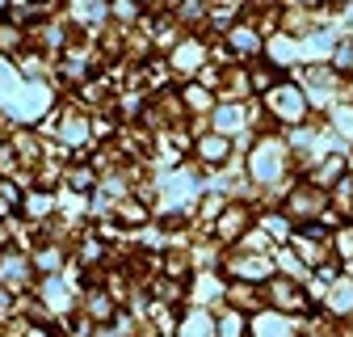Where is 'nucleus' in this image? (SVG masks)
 I'll use <instances>...</instances> for the list:
<instances>
[{
	"label": "nucleus",
	"instance_id": "obj_1",
	"mask_svg": "<svg viewBox=\"0 0 353 337\" xmlns=\"http://www.w3.org/2000/svg\"><path fill=\"white\" fill-rule=\"evenodd\" d=\"M265 110H270L278 122H303L307 118V110H312V97H307V89L303 84H290V80H282V84H274L270 93H265Z\"/></svg>",
	"mask_w": 353,
	"mask_h": 337
},
{
	"label": "nucleus",
	"instance_id": "obj_2",
	"mask_svg": "<svg viewBox=\"0 0 353 337\" xmlns=\"http://www.w3.org/2000/svg\"><path fill=\"white\" fill-rule=\"evenodd\" d=\"M286 164H290V152H286V144L274 139V135H265V139L252 148V160H248L252 182H265V186H274V182L286 173Z\"/></svg>",
	"mask_w": 353,
	"mask_h": 337
},
{
	"label": "nucleus",
	"instance_id": "obj_3",
	"mask_svg": "<svg viewBox=\"0 0 353 337\" xmlns=\"http://www.w3.org/2000/svg\"><path fill=\"white\" fill-rule=\"evenodd\" d=\"M328 190H320L316 182H303L290 190V202H286V215L299 220V224H312V220H324V211H328Z\"/></svg>",
	"mask_w": 353,
	"mask_h": 337
},
{
	"label": "nucleus",
	"instance_id": "obj_4",
	"mask_svg": "<svg viewBox=\"0 0 353 337\" xmlns=\"http://www.w3.org/2000/svg\"><path fill=\"white\" fill-rule=\"evenodd\" d=\"M265 300H274V308H278V312H303V308H307L303 287H299L294 278H286V274H282V278L274 274L270 282H265Z\"/></svg>",
	"mask_w": 353,
	"mask_h": 337
},
{
	"label": "nucleus",
	"instance_id": "obj_5",
	"mask_svg": "<svg viewBox=\"0 0 353 337\" xmlns=\"http://www.w3.org/2000/svg\"><path fill=\"white\" fill-rule=\"evenodd\" d=\"M324 308L328 316H353V278H336L324 291Z\"/></svg>",
	"mask_w": 353,
	"mask_h": 337
},
{
	"label": "nucleus",
	"instance_id": "obj_6",
	"mask_svg": "<svg viewBox=\"0 0 353 337\" xmlns=\"http://www.w3.org/2000/svg\"><path fill=\"white\" fill-rule=\"evenodd\" d=\"M176 337H219V320L210 312H185L181 325H176Z\"/></svg>",
	"mask_w": 353,
	"mask_h": 337
},
{
	"label": "nucleus",
	"instance_id": "obj_7",
	"mask_svg": "<svg viewBox=\"0 0 353 337\" xmlns=\"http://www.w3.org/2000/svg\"><path fill=\"white\" fill-rule=\"evenodd\" d=\"M248 325H252V333H256V337H294V333H290L286 312H278V308H274V312H256Z\"/></svg>",
	"mask_w": 353,
	"mask_h": 337
},
{
	"label": "nucleus",
	"instance_id": "obj_8",
	"mask_svg": "<svg viewBox=\"0 0 353 337\" xmlns=\"http://www.w3.org/2000/svg\"><path fill=\"white\" fill-rule=\"evenodd\" d=\"M206 64V47H202V42L198 38H190V42H181V47H176L172 51V68L176 72H181V76H190V72H198Z\"/></svg>",
	"mask_w": 353,
	"mask_h": 337
},
{
	"label": "nucleus",
	"instance_id": "obj_9",
	"mask_svg": "<svg viewBox=\"0 0 353 337\" xmlns=\"http://www.w3.org/2000/svg\"><path fill=\"white\" fill-rule=\"evenodd\" d=\"M265 51L274 55V64L278 68H286V64H299L303 55H299V38H290V34H274L270 42H265Z\"/></svg>",
	"mask_w": 353,
	"mask_h": 337
},
{
	"label": "nucleus",
	"instance_id": "obj_10",
	"mask_svg": "<svg viewBox=\"0 0 353 337\" xmlns=\"http://www.w3.org/2000/svg\"><path fill=\"white\" fill-rule=\"evenodd\" d=\"M248 220H252V211L240 202V206H232L228 211V215L223 220H219V236H223V240H240V236H248L244 228H248Z\"/></svg>",
	"mask_w": 353,
	"mask_h": 337
},
{
	"label": "nucleus",
	"instance_id": "obj_11",
	"mask_svg": "<svg viewBox=\"0 0 353 337\" xmlns=\"http://www.w3.org/2000/svg\"><path fill=\"white\" fill-rule=\"evenodd\" d=\"M198 156H202L206 164L228 160V156H232V139H228V135H219V131H214V135H202V139H198Z\"/></svg>",
	"mask_w": 353,
	"mask_h": 337
},
{
	"label": "nucleus",
	"instance_id": "obj_12",
	"mask_svg": "<svg viewBox=\"0 0 353 337\" xmlns=\"http://www.w3.org/2000/svg\"><path fill=\"white\" fill-rule=\"evenodd\" d=\"M228 42H232V51H240V55H256V51L265 47V38H256L252 26H236V30H228Z\"/></svg>",
	"mask_w": 353,
	"mask_h": 337
},
{
	"label": "nucleus",
	"instance_id": "obj_13",
	"mask_svg": "<svg viewBox=\"0 0 353 337\" xmlns=\"http://www.w3.org/2000/svg\"><path fill=\"white\" fill-rule=\"evenodd\" d=\"M328 198H336V211H341L345 220H353V173H345V177L332 186V194H328Z\"/></svg>",
	"mask_w": 353,
	"mask_h": 337
},
{
	"label": "nucleus",
	"instance_id": "obj_14",
	"mask_svg": "<svg viewBox=\"0 0 353 337\" xmlns=\"http://www.w3.org/2000/svg\"><path fill=\"white\" fill-rule=\"evenodd\" d=\"M244 329H248V316L244 312H219V337H244Z\"/></svg>",
	"mask_w": 353,
	"mask_h": 337
},
{
	"label": "nucleus",
	"instance_id": "obj_15",
	"mask_svg": "<svg viewBox=\"0 0 353 337\" xmlns=\"http://www.w3.org/2000/svg\"><path fill=\"white\" fill-rule=\"evenodd\" d=\"M59 135H63L68 144H80V139L88 135V122L76 118V114H63V118H59Z\"/></svg>",
	"mask_w": 353,
	"mask_h": 337
},
{
	"label": "nucleus",
	"instance_id": "obj_16",
	"mask_svg": "<svg viewBox=\"0 0 353 337\" xmlns=\"http://www.w3.org/2000/svg\"><path fill=\"white\" fill-rule=\"evenodd\" d=\"M328 122L336 126L345 139H353V106H345V102H341V106H332V110H328Z\"/></svg>",
	"mask_w": 353,
	"mask_h": 337
},
{
	"label": "nucleus",
	"instance_id": "obj_17",
	"mask_svg": "<svg viewBox=\"0 0 353 337\" xmlns=\"http://www.w3.org/2000/svg\"><path fill=\"white\" fill-rule=\"evenodd\" d=\"M21 47H26V34H21L17 26H9V21H0V51L13 55V51H21Z\"/></svg>",
	"mask_w": 353,
	"mask_h": 337
},
{
	"label": "nucleus",
	"instance_id": "obj_18",
	"mask_svg": "<svg viewBox=\"0 0 353 337\" xmlns=\"http://www.w3.org/2000/svg\"><path fill=\"white\" fill-rule=\"evenodd\" d=\"M88 316H97V320L114 316V300H110L105 291H88Z\"/></svg>",
	"mask_w": 353,
	"mask_h": 337
},
{
	"label": "nucleus",
	"instance_id": "obj_19",
	"mask_svg": "<svg viewBox=\"0 0 353 337\" xmlns=\"http://www.w3.org/2000/svg\"><path fill=\"white\" fill-rule=\"evenodd\" d=\"M332 68H336V76H353V38H345L332 51Z\"/></svg>",
	"mask_w": 353,
	"mask_h": 337
},
{
	"label": "nucleus",
	"instance_id": "obj_20",
	"mask_svg": "<svg viewBox=\"0 0 353 337\" xmlns=\"http://www.w3.org/2000/svg\"><path fill=\"white\" fill-rule=\"evenodd\" d=\"M26 215H30V220H42V215H51V194H42V190L26 194Z\"/></svg>",
	"mask_w": 353,
	"mask_h": 337
},
{
	"label": "nucleus",
	"instance_id": "obj_21",
	"mask_svg": "<svg viewBox=\"0 0 353 337\" xmlns=\"http://www.w3.org/2000/svg\"><path fill=\"white\" fill-rule=\"evenodd\" d=\"M214 122L223 126V131H236V126L244 122V110H240V106H219V110H214ZM223 131H219V135H223Z\"/></svg>",
	"mask_w": 353,
	"mask_h": 337
},
{
	"label": "nucleus",
	"instance_id": "obj_22",
	"mask_svg": "<svg viewBox=\"0 0 353 337\" xmlns=\"http://www.w3.org/2000/svg\"><path fill=\"white\" fill-rule=\"evenodd\" d=\"M118 220H122V224H143L148 211H143L135 198H122V202H118Z\"/></svg>",
	"mask_w": 353,
	"mask_h": 337
},
{
	"label": "nucleus",
	"instance_id": "obj_23",
	"mask_svg": "<svg viewBox=\"0 0 353 337\" xmlns=\"http://www.w3.org/2000/svg\"><path fill=\"white\" fill-rule=\"evenodd\" d=\"M332 253L341 262H353V224H345L341 232H336V244H332Z\"/></svg>",
	"mask_w": 353,
	"mask_h": 337
},
{
	"label": "nucleus",
	"instance_id": "obj_24",
	"mask_svg": "<svg viewBox=\"0 0 353 337\" xmlns=\"http://www.w3.org/2000/svg\"><path fill=\"white\" fill-rule=\"evenodd\" d=\"M181 97H185V106H190V110H202V114H206V110L214 106V97H210L206 89H198V84H190V89H185Z\"/></svg>",
	"mask_w": 353,
	"mask_h": 337
},
{
	"label": "nucleus",
	"instance_id": "obj_25",
	"mask_svg": "<svg viewBox=\"0 0 353 337\" xmlns=\"http://www.w3.org/2000/svg\"><path fill=\"white\" fill-rule=\"evenodd\" d=\"M349 278H353V262H349Z\"/></svg>",
	"mask_w": 353,
	"mask_h": 337
},
{
	"label": "nucleus",
	"instance_id": "obj_26",
	"mask_svg": "<svg viewBox=\"0 0 353 337\" xmlns=\"http://www.w3.org/2000/svg\"><path fill=\"white\" fill-rule=\"evenodd\" d=\"M143 5H156V0H143Z\"/></svg>",
	"mask_w": 353,
	"mask_h": 337
},
{
	"label": "nucleus",
	"instance_id": "obj_27",
	"mask_svg": "<svg viewBox=\"0 0 353 337\" xmlns=\"http://www.w3.org/2000/svg\"><path fill=\"white\" fill-rule=\"evenodd\" d=\"M336 5H349V0H336Z\"/></svg>",
	"mask_w": 353,
	"mask_h": 337
}]
</instances>
